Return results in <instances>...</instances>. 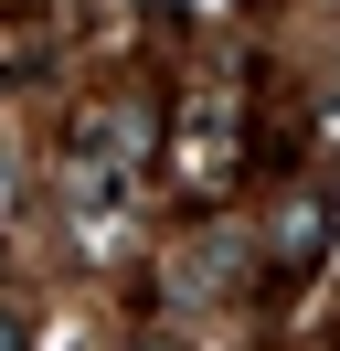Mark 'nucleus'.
I'll return each instance as SVG.
<instances>
[{"instance_id":"f257e3e1","label":"nucleus","mask_w":340,"mask_h":351,"mask_svg":"<svg viewBox=\"0 0 340 351\" xmlns=\"http://www.w3.org/2000/svg\"><path fill=\"white\" fill-rule=\"evenodd\" d=\"M0 351H32V308H0Z\"/></svg>"}]
</instances>
